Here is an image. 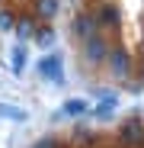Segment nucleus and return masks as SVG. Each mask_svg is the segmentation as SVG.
I'll return each mask as SVG.
<instances>
[{
	"label": "nucleus",
	"instance_id": "obj_6",
	"mask_svg": "<svg viewBox=\"0 0 144 148\" xmlns=\"http://www.w3.org/2000/svg\"><path fill=\"white\" fill-rule=\"evenodd\" d=\"M106 64L112 71V77H128V74H131V58H128L125 48H112L109 58H106Z\"/></svg>",
	"mask_w": 144,
	"mask_h": 148
},
{
	"label": "nucleus",
	"instance_id": "obj_9",
	"mask_svg": "<svg viewBox=\"0 0 144 148\" xmlns=\"http://www.w3.org/2000/svg\"><path fill=\"white\" fill-rule=\"evenodd\" d=\"M90 113V100H83V97H70V100H64L61 103V110H58V116H87Z\"/></svg>",
	"mask_w": 144,
	"mask_h": 148
},
{
	"label": "nucleus",
	"instance_id": "obj_8",
	"mask_svg": "<svg viewBox=\"0 0 144 148\" xmlns=\"http://www.w3.org/2000/svg\"><path fill=\"white\" fill-rule=\"evenodd\" d=\"M0 119H7V122H29V110L19 106V103H10V100H0Z\"/></svg>",
	"mask_w": 144,
	"mask_h": 148
},
{
	"label": "nucleus",
	"instance_id": "obj_10",
	"mask_svg": "<svg viewBox=\"0 0 144 148\" xmlns=\"http://www.w3.org/2000/svg\"><path fill=\"white\" fill-rule=\"evenodd\" d=\"M26 64H29V48H26V42H16L13 52H10V68H13V74H22Z\"/></svg>",
	"mask_w": 144,
	"mask_h": 148
},
{
	"label": "nucleus",
	"instance_id": "obj_12",
	"mask_svg": "<svg viewBox=\"0 0 144 148\" xmlns=\"http://www.w3.org/2000/svg\"><path fill=\"white\" fill-rule=\"evenodd\" d=\"M115 110H118V100H115V93H106L103 100L93 106V116H96V119H112V116H115Z\"/></svg>",
	"mask_w": 144,
	"mask_h": 148
},
{
	"label": "nucleus",
	"instance_id": "obj_11",
	"mask_svg": "<svg viewBox=\"0 0 144 148\" xmlns=\"http://www.w3.org/2000/svg\"><path fill=\"white\" fill-rule=\"evenodd\" d=\"M32 10H35V19H48L51 23L58 16V10H61V0H35Z\"/></svg>",
	"mask_w": 144,
	"mask_h": 148
},
{
	"label": "nucleus",
	"instance_id": "obj_16",
	"mask_svg": "<svg viewBox=\"0 0 144 148\" xmlns=\"http://www.w3.org/2000/svg\"><path fill=\"white\" fill-rule=\"evenodd\" d=\"M35 148H58V142H55V138H42Z\"/></svg>",
	"mask_w": 144,
	"mask_h": 148
},
{
	"label": "nucleus",
	"instance_id": "obj_3",
	"mask_svg": "<svg viewBox=\"0 0 144 148\" xmlns=\"http://www.w3.org/2000/svg\"><path fill=\"white\" fill-rule=\"evenodd\" d=\"M93 19H96V29H103V32H115L122 26V13H118L115 3H99L96 13H93Z\"/></svg>",
	"mask_w": 144,
	"mask_h": 148
},
{
	"label": "nucleus",
	"instance_id": "obj_1",
	"mask_svg": "<svg viewBox=\"0 0 144 148\" xmlns=\"http://www.w3.org/2000/svg\"><path fill=\"white\" fill-rule=\"evenodd\" d=\"M35 71L42 81H51L55 87H64V61L58 52H45L39 61H35Z\"/></svg>",
	"mask_w": 144,
	"mask_h": 148
},
{
	"label": "nucleus",
	"instance_id": "obj_7",
	"mask_svg": "<svg viewBox=\"0 0 144 148\" xmlns=\"http://www.w3.org/2000/svg\"><path fill=\"white\" fill-rule=\"evenodd\" d=\"M35 29H39V19H35V13H22V16H16L13 36H16L19 42H29V39L35 36Z\"/></svg>",
	"mask_w": 144,
	"mask_h": 148
},
{
	"label": "nucleus",
	"instance_id": "obj_4",
	"mask_svg": "<svg viewBox=\"0 0 144 148\" xmlns=\"http://www.w3.org/2000/svg\"><path fill=\"white\" fill-rule=\"evenodd\" d=\"M109 52H112V45H109L99 32H96V36H90V39L83 42V58H87L90 64H106Z\"/></svg>",
	"mask_w": 144,
	"mask_h": 148
},
{
	"label": "nucleus",
	"instance_id": "obj_13",
	"mask_svg": "<svg viewBox=\"0 0 144 148\" xmlns=\"http://www.w3.org/2000/svg\"><path fill=\"white\" fill-rule=\"evenodd\" d=\"M32 39H35L42 48H51V45H55V39H58V32H55V26H39Z\"/></svg>",
	"mask_w": 144,
	"mask_h": 148
},
{
	"label": "nucleus",
	"instance_id": "obj_14",
	"mask_svg": "<svg viewBox=\"0 0 144 148\" xmlns=\"http://www.w3.org/2000/svg\"><path fill=\"white\" fill-rule=\"evenodd\" d=\"M13 26H16V13L0 7V32H13Z\"/></svg>",
	"mask_w": 144,
	"mask_h": 148
},
{
	"label": "nucleus",
	"instance_id": "obj_2",
	"mask_svg": "<svg viewBox=\"0 0 144 148\" xmlns=\"http://www.w3.org/2000/svg\"><path fill=\"white\" fill-rule=\"evenodd\" d=\"M118 145L122 148H144V122L138 116H128L118 129Z\"/></svg>",
	"mask_w": 144,
	"mask_h": 148
},
{
	"label": "nucleus",
	"instance_id": "obj_15",
	"mask_svg": "<svg viewBox=\"0 0 144 148\" xmlns=\"http://www.w3.org/2000/svg\"><path fill=\"white\" fill-rule=\"evenodd\" d=\"M74 145H83V148L93 145V132H77V135H74Z\"/></svg>",
	"mask_w": 144,
	"mask_h": 148
},
{
	"label": "nucleus",
	"instance_id": "obj_5",
	"mask_svg": "<svg viewBox=\"0 0 144 148\" xmlns=\"http://www.w3.org/2000/svg\"><path fill=\"white\" fill-rule=\"evenodd\" d=\"M70 32H74V39L83 45L90 36H96L99 29H96V19H93V13H87V10H80L74 19H70Z\"/></svg>",
	"mask_w": 144,
	"mask_h": 148
}]
</instances>
